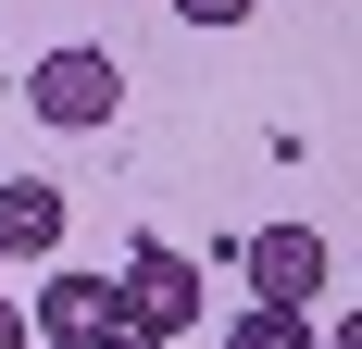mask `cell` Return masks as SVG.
Returning <instances> with one entry per match:
<instances>
[{
    "instance_id": "obj_1",
    "label": "cell",
    "mask_w": 362,
    "mask_h": 349,
    "mask_svg": "<svg viewBox=\"0 0 362 349\" xmlns=\"http://www.w3.org/2000/svg\"><path fill=\"white\" fill-rule=\"evenodd\" d=\"M200 312H213V287H200L187 249H163V237L125 249V275H112V324H125V337H163V349H175Z\"/></svg>"
},
{
    "instance_id": "obj_2",
    "label": "cell",
    "mask_w": 362,
    "mask_h": 349,
    "mask_svg": "<svg viewBox=\"0 0 362 349\" xmlns=\"http://www.w3.org/2000/svg\"><path fill=\"white\" fill-rule=\"evenodd\" d=\"M112 100H125V63L88 50V37H75V50H37V75H25V112H37V125H63V138H100Z\"/></svg>"
},
{
    "instance_id": "obj_3",
    "label": "cell",
    "mask_w": 362,
    "mask_h": 349,
    "mask_svg": "<svg viewBox=\"0 0 362 349\" xmlns=\"http://www.w3.org/2000/svg\"><path fill=\"white\" fill-rule=\"evenodd\" d=\"M238 275H250V312H313L337 287V249L313 237V225H250V237H238Z\"/></svg>"
},
{
    "instance_id": "obj_4",
    "label": "cell",
    "mask_w": 362,
    "mask_h": 349,
    "mask_svg": "<svg viewBox=\"0 0 362 349\" xmlns=\"http://www.w3.org/2000/svg\"><path fill=\"white\" fill-rule=\"evenodd\" d=\"M25 337L37 349H100L112 337V275H50L25 300Z\"/></svg>"
},
{
    "instance_id": "obj_5",
    "label": "cell",
    "mask_w": 362,
    "mask_h": 349,
    "mask_svg": "<svg viewBox=\"0 0 362 349\" xmlns=\"http://www.w3.org/2000/svg\"><path fill=\"white\" fill-rule=\"evenodd\" d=\"M63 249V187L50 174H13L0 187V262H50Z\"/></svg>"
},
{
    "instance_id": "obj_6",
    "label": "cell",
    "mask_w": 362,
    "mask_h": 349,
    "mask_svg": "<svg viewBox=\"0 0 362 349\" xmlns=\"http://www.w3.org/2000/svg\"><path fill=\"white\" fill-rule=\"evenodd\" d=\"M225 349H313V312H238Z\"/></svg>"
},
{
    "instance_id": "obj_7",
    "label": "cell",
    "mask_w": 362,
    "mask_h": 349,
    "mask_svg": "<svg viewBox=\"0 0 362 349\" xmlns=\"http://www.w3.org/2000/svg\"><path fill=\"white\" fill-rule=\"evenodd\" d=\"M175 13H187V25H250L262 0H175Z\"/></svg>"
},
{
    "instance_id": "obj_8",
    "label": "cell",
    "mask_w": 362,
    "mask_h": 349,
    "mask_svg": "<svg viewBox=\"0 0 362 349\" xmlns=\"http://www.w3.org/2000/svg\"><path fill=\"white\" fill-rule=\"evenodd\" d=\"M0 349H37V337H25V300H13V287H0Z\"/></svg>"
},
{
    "instance_id": "obj_9",
    "label": "cell",
    "mask_w": 362,
    "mask_h": 349,
    "mask_svg": "<svg viewBox=\"0 0 362 349\" xmlns=\"http://www.w3.org/2000/svg\"><path fill=\"white\" fill-rule=\"evenodd\" d=\"M100 349H163V337H125V324H112V337H100Z\"/></svg>"
},
{
    "instance_id": "obj_10",
    "label": "cell",
    "mask_w": 362,
    "mask_h": 349,
    "mask_svg": "<svg viewBox=\"0 0 362 349\" xmlns=\"http://www.w3.org/2000/svg\"><path fill=\"white\" fill-rule=\"evenodd\" d=\"M0 112H13V75H0Z\"/></svg>"
},
{
    "instance_id": "obj_11",
    "label": "cell",
    "mask_w": 362,
    "mask_h": 349,
    "mask_svg": "<svg viewBox=\"0 0 362 349\" xmlns=\"http://www.w3.org/2000/svg\"><path fill=\"white\" fill-rule=\"evenodd\" d=\"M0 275H13V262H0Z\"/></svg>"
}]
</instances>
